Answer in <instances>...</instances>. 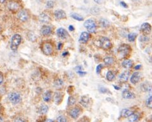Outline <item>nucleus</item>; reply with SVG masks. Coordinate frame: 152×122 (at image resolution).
I'll return each mask as SVG.
<instances>
[{"label": "nucleus", "mask_w": 152, "mask_h": 122, "mask_svg": "<svg viewBox=\"0 0 152 122\" xmlns=\"http://www.w3.org/2000/svg\"><path fill=\"white\" fill-rule=\"evenodd\" d=\"M131 48L129 45L127 44H124L121 45L118 49V56H119L120 58H125L129 55V54L131 53Z\"/></svg>", "instance_id": "obj_1"}, {"label": "nucleus", "mask_w": 152, "mask_h": 122, "mask_svg": "<svg viewBox=\"0 0 152 122\" xmlns=\"http://www.w3.org/2000/svg\"><path fill=\"white\" fill-rule=\"evenodd\" d=\"M21 37L20 34H15L11 38V49L12 51H16L20 44L21 43Z\"/></svg>", "instance_id": "obj_2"}, {"label": "nucleus", "mask_w": 152, "mask_h": 122, "mask_svg": "<svg viewBox=\"0 0 152 122\" xmlns=\"http://www.w3.org/2000/svg\"><path fill=\"white\" fill-rule=\"evenodd\" d=\"M84 26L86 27L89 33H95L96 30V21L92 19H88L84 23Z\"/></svg>", "instance_id": "obj_3"}, {"label": "nucleus", "mask_w": 152, "mask_h": 122, "mask_svg": "<svg viewBox=\"0 0 152 122\" xmlns=\"http://www.w3.org/2000/svg\"><path fill=\"white\" fill-rule=\"evenodd\" d=\"M99 46L103 49H109L112 46L111 40L107 37H101L99 39Z\"/></svg>", "instance_id": "obj_4"}, {"label": "nucleus", "mask_w": 152, "mask_h": 122, "mask_svg": "<svg viewBox=\"0 0 152 122\" xmlns=\"http://www.w3.org/2000/svg\"><path fill=\"white\" fill-rule=\"evenodd\" d=\"M9 99L14 105L19 103L21 101V97L20 94L17 92H12L9 94Z\"/></svg>", "instance_id": "obj_5"}, {"label": "nucleus", "mask_w": 152, "mask_h": 122, "mask_svg": "<svg viewBox=\"0 0 152 122\" xmlns=\"http://www.w3.org/2000/svg\"><path fill=\"white\" fill-rule=\"evenodd\" d=\"M42 51L46 55H50L53 53V47L50 43H45L42 46Z\"/></svg>", "instance_id": "obj_6"}, {"label": "nucleus", "mask_w": 152, "mask_h": 122, "mask_svg": "<svg viewBox=\"0 0 152 122\" xmlns=\"http://www.w3.org/2000/svg\"><path fill=\"white\" fill-rule=\"evenodd\" d=\"M90 102H91V99L87 96H81V99L79 101V103L85 108H88L89 106H90Z\"/></svg>", "instance_id": "obj_7"}, {"label": "nucleus", "mask_w": 152, "mask_h": 122, "mask_svg": "<svg viewBox=\"0 0 152 122\" xmlns=\"http://www.w3.org/2000/svg\"><path fill=\"white\" fill-rule=\"evenodd\" d=\"M80 114H81V109L78 107H75L73 108L72 109L70 110L69 112V114L71 116V118L74 119H76L78 118V117L79 116Z\"/></svg>", "instance_id": "obj_8"}, {"label": "nucleus", "mask_w": 152, "mask_h": 122, "mask_svg": "<svg viewBox=\"0 0 152 122\" xmlns=\"http://www.w3.org/2000/svg\"><path fill=\"white\" fill-rule=\"evenodd\" d=\"M140 31L145 34H150L151 31V26L149 23H144L140 26Z\"/></svg>", "instance_id": "obj_9"}, {"label": "nucleus", "mask_w": 152, "mask_h": 122, "mask_svg": "<svg viewBox=\"0 0 152 122\" xmlns=\"http://www.w3.org/2000/svg\"><path fill=\"white\" fill-rule=\"evenodd\" d=\"M18 18L21 21H26L29 19V14L25 10H21L18 14Z\"/></svg>", "instance_id": "obj_10"}, {"label": "nucleus", "mask_w": 152, "mask_h": 122, "mask_svg": "<svg viewBox=\"0 0 152 122\" xmlns=\"http://www.w3.org/2000/svg\"><path fill=\"white\" fill-rule=\"evenodd\" d=\"M57 35L59 38H61V39H65L68 37V34L67 31L65 30L63 28H59L57 30Z\"/></svg>", "instance_id": "obj_11"}, {"label": "nucleus", "mask_w": 152, "mask_h": 122, "mask_svg": "<svg viewBox=\"0 0 152 122\" xmlns=\"http://www.w3.org/2000/svg\"><path fill=\"white\" fill-rule=\"evenodd\" d=\"M63 99V93L61 92H57L55 93L54 97H53V100L55 104L59 105L62 102Z\"/></svg>", "instance_id": "obj_12"}, {"label": "nucleus", "mask_w": 152, "mask_h": 122, "mask_svg": "<svg viewBox=\"0 0 152 122\" xmlns=\"http://www.w3.org/2000/svg\"><path fill=\"white\" fill-rule=\"evenodd\" d=\"M89 38H90V34L87 32L84 31L81 33L79 41L81 44H86L89 40Z\"/></svg>", "instance_id": "obj_13"}, {"label": "nucleus", "mask_w": 152, "mask_h": 122, "mask_svg": "<svg viewBox=\"0 0 152 122\" xmlns=\"http://www.w3.org/2000/svg\"><path fill=\"white\" fill-rule=\"evenodd\" d=\"M55 16L57 20H62V19H64L66 18V12L63 11V10L61 9H58L56 10L55 11Z\"/></svg>", "instance_id": "obj_14"}, {"label": "nucleus", "mask_w": 152, "mask_h": 122, "mask_svg": "<svg viewBox=\"0 0 152 122\" xmlns=\"http://www.w3.org/2000/svg\"><path fill=\"white\" fill-rule=\"evenodd\" d=\"M122 97L124 99H134L135 97V94L133 93L131 91L128 90H124L122 91Z\"/></svg>", "instance_id": "obj_15"}, {"label": "nucleus", "mask_w": 152, "mask_h": 122, "mask_svg": "<svg viewBox=\"0 0 152 122\" xmlns=\"http://www.w3.org/2000/svg\"><path fill=\"white\" fill-rule=\"evenodd\" d=\"M8 8L9 9L11 10V11H17L20 8V5L18 3L16 2H14V1H11L8 3Z\"/></svg>", "instance_id": "obj_16"}, {"label": "nucleus", "mask_w": 152, "mask_h": 122, "mask_svg": "<svg viewBox=\"0 0 152 122\" xmlns=\"http://www.w3.org/2000/svg\"><path fill=\"white\" fill-rule=\"evenodd\" d=\"M52 31V28H51V27L48 26V25H44V26L42 27L41 30H40L43 36H46V37L50 35Z\"/></svg>", "instance_id": "obj_17"}, {"label": "nucleus", "mask_w": 152, "mask_h": 122, "mask_svg": "<svg viewBox=\"0 0 152 122\" xmlns=\"http://www.w3.org/2000/svg\"><path fill=\"white\" fill-rule=\"evenodd\" d=\"M140 79V74L139 72H135L131 77V83L133 84H137Z\"/></svg>", "instance_id": "obj_18"}, {"label": "nucleus", "mask_w": 152, "mask_h": 122, "mask_svg": "<svg viewBox=\"0 0 152 122\" xmlns=\"http://www.w3.org/2000/svg\"><path fill=\"white\" fill-rule=\"evenodd\" d=\"M39 20H40V22L46 23H46H49L50 21L51 18L49 15L44 13V12H42L39 16Z\"/></svg>", "instance_id": "obj_19"}, {"label": "nucleus", "mask_w": 152, "mask_h": 122, "mask_svg": "<svg viewBox=\"0 0 152 122\" xmlns=\"http://www.w3.org/2000/svg\"><path fill=\"white\" fill-rule=\"evenodd\" d=\"M133 113V111L129 109H124L122 110L120 112V116L122 118H128Z\"/></svg>", "instance_id": "obj_20"}, {"label": "nucleus", "mask_w": 152, "mask_h": 122, "mask_svg": "<svg viewBox=\"0 0 152 122\" xmlns=\"http://www.w3.org/2000/svg\"><path fill=\"white\" fill-rule=\"evenodd\" d=\"M129 77V71H124L119 76V80L120 82H126Z\"/></svg>", "instance_id": "obj_21"}, {"label": "nucleus", "mask_w": 152, "mask_h": 122, "mask_svg": "<svg viewBox=\"0 0 152 122\" xmlns=\"http://www.w3.org/2000/svg\"><path fill=\"white\" fill-rule=\"evenodd\" d=\"M64 82L62 79H56L53 83V87L56 88L57 89H61L64 87Z\"/></svg>", "instance_id": "obj_22"}, {"label": "nucleus", "mask_w": 152, "mask_h": 122, "mask_svg": "<svg viewBox=\"0 0 152 122\" xmlns=\"http://www.w3.org/2000/svg\"><path fill=\"white\" fill-rule=\"evenodd\" d=\"M122 64V66H123L124 68L129 69L131 68L133 66V62L131 60L127 59V60H125L124 61H123Z\"/></svg>", "instance_id": "obj_23"}, {"label": "nucleus", "mask_w": 152, "mask_h": 122, "mask_svg": "<svg viewBox=\"0 0 152 122\" xmlns=\"http://www.w3.org/2000/svg\"><path fill=\"white\" fill-rule=\"evenodd\" d=\"M103 61L107 66H111V65L113 64L114 62V60L111 56H107L103 59Z\"/></svg>", "instance_id": "obj_24"}, {"label": "nucleus", "mask_w": 152, "mask_h": 122, "mask_svg": "<svg viewBox=\"0 0 152 122\" xmlns=\"http://www.w3.org/2000/svg\"><path fill=\"white\" fill-rule=\"evenodd\" d=\"M52 93L51 91H48V92H46L44 94V96H43V99H44V101H46V102H49V101L52 99Z\"/></svg>", "instance_id": "obj_25"}, {"label": "nucleus", "mask_w": 152, "mask_h": 122, "mask_svg": "<svg viewBox=\"0 0 152 122\" xmlns=\"http://www.w3.org/2000/svg\"><path fill=\"white\" fill-rule=\"evenodd\" d=\"M48 106L46 105H42L40 106L39 109V112L40 114H45L48 112Z\"/></svg>", "instance_id": "obj_26"}, {"label": "nucleus", "mask_w": 152, "mask_h": 122, "mask_svg": "<svg viewBox=\"0 0 152 122\" xmlns=\"http://www.w3.org/2000/svg\"><path fill=\"white\" fill-rule=\"evenodd\" d=\"M129 121H136L139 119V116L138 114H135V113H133L130 116L128 117Z\"/></svg>", "instance_id": "obj_27"}, {"label": "nucleus", "mask_w": 152, "mask_h": 122, "mask_svg": "<svg viewBox=\"0 0 152 122\" xmlns=\"http://www.w3.org/2000/svg\"><path fill=\"white\" fill-rule=\"evenodd\" d=\"M71 17L73 19H74V20H77V21H83L84 20L83 17L82 16H81V15H78V14L77 13H72L71 15Z\"/></svg>", "instance_id": "obj_28"}, {"label": "nucleus", "mask_w": 152, "mask_h": 122, "mask_svg": "<svg viewBox=\"0 0 152 122\" xmlns=\"http://www.w3.org/2000/svg\"><path fill=\"white\" fill-rule=\"evenodd\" d=\"M115 76H114V74H113V72L111 71H108L107 73V75H106V78H107V80L108 81H113V79H114Z\"/></svg>", "instance_id": "obj_29"}, {"label": "nucleus", "mask_w": 152, "mask_h": 122, "mask_svg": "<svg viewBox=\"0 0 152 122\" xmlns=\"http://www.w3.org/2000/svg\"><path fill=\"white\" fill-rule=\"evenodd\" d=\"M141 88L143 91L144 92H151V85H148L146 83H144V84H141Z\"/></svg>", "instance_id": "obj_30"}, {"label": "nucleus", "mask_w": 152, "mask_h": 122, "mask_svg": "<svg viewBox=\"0 0 152 122\" xmlns=\"http://www.w3.org/2000/svg\"><path fill=\"white\" fill-rule=\"evenodd\" d=\"M98 90H99V92H101V93H102V94H112V93H111V92H110L109 90H108V88H105V87H99V88H98Z\"/></svg>", "instance_id": "obj_31"}, {"label": "nucleus", "mask_w": 152, "mask_h": 122, "mask_svg": "<svg viewBox=\"0 0 152 122\" xmlns=\"http://www.w3.org/2000/svg\"><path fill=\"white\" fill-rule=\"evenodd\" d=\"M76 102V99L75 98V97L72 96H69L68 99V106H72Z\"/></svg>", "instance_id": "obj_32"}, {"label": "nucleus", "mask_w": 152, "mask_h": 122, "mask_svg": "<svg viewBox=\"0 0 152 122\" xmlns=\"http://www.w3.org/2000/svg\"><path fill=\"white\" fill-rule=\"evenodd\" d=\"M136 37H137V34L135 33H129V34H128L127 38H128V40L129 41V42H132L135 40Z\"/></svg>", "instance_id": "obj_33"}, {"label": "nucleus", "mask_w": 152, "mask_h": 122, "mask_svg": "<svg viewBox=\"0 0 152 122\" xmlns=\"http://www.w3.org/2000/svg\"><path fill=\"white\" fill-rule=\"evenodd\" d=\"M100 24L103 27H108L110 25V22L108 20H106V19L102 18L100 20Z\"/></svg>", "instance_id": "obj_34"}, {"label": "nucleus", "mask_w": 152, "mask_h": 122, "mask_svg": "<svg viewBox=\"0 0 152 122\" xmlns=\"http://www.w3.org/2000/svg\"><path fill=\"white\" fill-rule=\"evenodd\" d=\"M146 105L147 107H148L149 109H151L152 108V97L151 96H149V98L146 100Z\"/></svg>", "instance_id": "obj_35"}, {"label": "nucleus", "mask_w": 152, "mask_h": 122, "mask_svg": "<svg viewBox=\"0 0 152 122\" xmlns=\"http://www.w3.org/2000/svg\"><path fill=\"white\" fill-rule=\"evenodd\" d=\"M57 121L59 122H66L67 121V119L63 116H59L57 117Z\"/></svg>", "instance_id": "obj_36"}, {"label": "nucleus", "mask_w": 152, "mask_h": 122, "mask_svg": "<svg viewBox=\"0 0 152 122\" xmlns=\"http://www.w3.org/2000/svg\"><path fill=\"white\" fill-rule=\"evenodd\" d=\"M139 40L140 41V42H148V41L149 40V38H148V37H146V36H141V37H140V38H139Z\"/></svg>", "instance_id": "obj_37"}, {"label": "nucleus", "mask_w": 152, "mask_h": 122, "mask_svg": "<svg viewBox=\"0 0 152 122\" xmlns=\"http://www.w3.org/2000/svg\"><path fill=\"white\" fill-rule=\"evenodd\" d=\"M103 65L102 64H98L97 66L96 69V71L97 74H99L101 73V71H102V69L103 68Z\"/></svg>", "instance_id": "obj_38"}, {"label": "nucleus", "mask_w": 152, "mask_h": 122, "mask_svg": "<svg viewBox=\"0 0 152 122\" xmlns=\"http://www.w3.org/2000/svg\"><path fill=\"white\" fill-rule=\"evenodd\" d=\"M54 6V2L53 1H48L46 3V7L48 9H52Z\"/></svg>", "instance_id": "obj_39"}, {"label": "nucleus", "mask_w": 152, "mask_h": 122, "mask_svg": "<svg viewBox=\"0 0 152 122\" xmlns=\"http://www.w3.org/2000/svg\"><path fill=\"white\" fill-rule=\"evenodd\" d=\"M77 73L79 74V76H81V77H84L86 74V72L83 71L82 70H81V71H77Z\"/></svg>", "instance_id": "obj_40"}, {"label": "nucleus", "mask_w": 152, "mask_h": 122, "mask_svg": "<svg viewBox=\"0 0 152 122\" xmlns=\"http://www.w3.org/2000/svg\"><path fill=\"white\" fill-rule=\"evenodd\" d=\"M120 5L122 6V7H124V8H127V7H128L127 5L126 4V3H125L124 2H120Z\"/></svg>", "instance_id": "obj_41"}, {"label": "nucleus", "mask_w": 152, "mask_h": 122, "mask_svg": "<svg viewBox=\"0 0 152 122\" xmlns=\"http://www.w3.org/2000/svg\"><path fill=\"white\" fill-rule=\"evenodd\" d=\"M3 74L2 73L0 72V84H2V83H3Z\"/></svg>", "instance_id": "obj_42"}, {"label": "nucleus", "mask_w": 152, "mask_h": 122, "mask_svg": "<svg viewBox=\"0 0 152 122\" xmlns=\"http://www.w3.org/2000/svg\"><path fill=\"white\" fill-rule=\"evenodd\" d=\"M94 2H95L96 3H97V4L100 5L102 4V2H103V0H94Z\"/></svg>", "instance_id": "obj_43"}, {"label": "nucleus", "mask_w": 152, "mask_h": 122, "mask_svg": "<svg viewBox=\"0 0 152 122\" xmlns=\"http://www.w3.org/2000/svg\"><path fill=\"white\" fill-rule=\"evenodd\" d=\"M75 70H76V71H81V70H82V66H77V67H75Z\"/></svg>", "instance_id": "obj_44"}, {"label": "nucleus", "mask_w": 152, "mask_h": 122, "mask_svg": "<svg viewBox=\"0 0 152 122\" xmlns=\"http://www.w3.org/2000/svg\"><path fill=\"white\" fill-rule=\"evenodd\" d=\"M68 29L70 30V31H74V30H75V28H74V27L73 26V25H69L68 27Z\"/></svg>", "instance_id": "obj_45"}, {"label": "nucleus", "mask_w": 152, "mask_h": 122, "mask_svg": "<svg viewBox=\"0 0 152 122\" xmlns=\"http://www.w3.org/2000/svg\"><path fill=\"white\" fill-rule=\"evenodd\" d=\"M15 121H25V120L21 118H17L16 119H15Z\"/></svg>", "instance_id": "obj_46"}, {"label": "nucleus", "mask_w": 152, "mask_h": 122, "mask_svg": "<svg viewBox=\"0 0 152 122\" xmlns=\"http://www.w3.org/2000/svg\"><path fill=\"white\" fill-rule=\"evenodd\" d=\"M62 43H61V42H59L58 43V49L61 50V49H62Z\"/></svg>", "instance_id": "obj_47"}, {"label": "nucleus", "mask_w": 152, "mask_h": 122, "mask_svg": "<svg viewBox=\"0 0 152 122\" xmlns=\"http://www.w3.org/2000/svg\"><path fill=\"white\" fill-rule=\"evenodd\" d=\"M141 68H142L141 65H140V64H138V65H136V66L135 67V70H140V69Z\"/></svg>", "instance_id": "obj_48"}, {"label": "nucleus", "mask_w": 152, "mask_h": 122, "mask_svg": "<svg viewBox=\"0 0 152 122\" xmlns=\"http://www.w3.org/2000/svg\"><path fill=\"white\" fill-rule=\"evenodd\" d=\"M113 87H114V89L117 90H120V87H117V86H114V85Z\"/></svg>", "instance_id": "obj_49"}, {"label": "nucleus", "mask_w": 152, "mask_h": 122, "mask_svg": "<svg viewBox=\"0 0 152 122\" xmlns=\"http://www.w3.org/2000/svg\"><path fill=\"white\" fill-rule=\"evenodd\" d=\"M69 54V53L68 52V51H66V52H64L63 53H62V56H66V55H68Z\"/></svg>", "instance_id": "obj_50"}, {"label": "nucleus", "mask_w": 152, "mask_h": 122, "mask_svg": "<svg viewBox=\"0 0 152 122\" xmlns=\"http://www.w3.org/2000/svg\"><path fill=\"white\" fill-rule=\"evenodd\" d=\"M6 2V0H0V3H4Z\"/></svg>", "instance_id": "obj_51"}, {"label": "nucleus", "mask_w": 152, "mask_h": 122, "mask_svg": "<svg viewBox=\"0 0 152 122\" xmlns=\"http://www.w3.org/2000/svg\"><path fill=\"white\" fill-rule=\"evenodd\" d=\"M46 121H53V120L52 119H47Z\"/></svg>", "instance_id": "obj_52"}, {"label": "nucleus", "mask_w": 152, "mask_h": 122, "mask_svg": "<svg viewBox=\"0 0 152 122\" xmlns=\"http://www.w3.org/2000/svg\"><path fill=\"white\" fill-rule=\"evenodd\" d=\"M0 30H1V26H0Z\"/></svg>", "instance_id": "obj_53"}, {"label": "nucleus", "mask_w": 152, "mask_h": 122, "mask_svg": "<svg viewBox=\"0 0 152 122\" xmlns=\"http://www.w3.org/2000/svg\"><path fill=\"white\" fill-rule=\"evenodd\" d=\"M133 1H135V0H133Z\"/></svg>", "instance_id": "obj_54"}]
</instances>
